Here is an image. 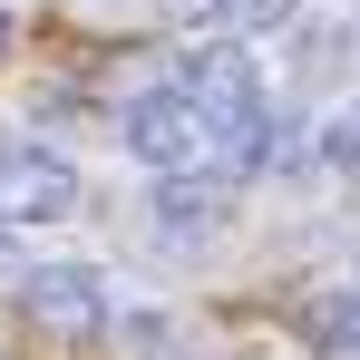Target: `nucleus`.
<instances>
[{
  "instance_id": "nucleus-1",
  "label": "nucleus",
  "mask_w": 360,
  "mask_h": 360,
  "mask_svg": "<svg viewBox=\"0 0 360 360\" xmlns=\"http://www.w3.org/2000/svg\"><path fill=\"white\" fill-rule=\"evenodd\" d=\"M176 88L205 108V127H214V156L224 166H263V156H283V136H273V78H263V59L253 49H185L176 59Z\"/></svg>"
},
{
  "instance_id": "nucleus-2",
  "label": "nucleus",
  "mask_w": 360,
  "mask_h": 360,
  "mask_svg": "<svg viewBox=\"0 0 360 360\" xmlns=\"http://www.w3.org/2000/svg\"><path fill=\"white\" fill-rule=\"evenodd\" d=\"M117 136L127 156L146 166V176H214L224 156H214V127H205V108L185 98L176 78H156V88H136L117 108Z\"/></svg>"
},
{
  "instance_id": "nucleus-3",
  "label": "nucleus",
  "mask_w": 360,
  "mask_h": 360,
  "mask_svg": "<svg viewBox=\"0 0 360 360\" xmlns=\"http://www.w3.org/2000/svg\"><path fill=\"white\" fill-rule=\"evenodd\" d=\"M88 205V176L68 166L59 146H30V136H0V234H49Z\"/></svg>"
},
{
  "instance_id": "nucleus-4",
  "label": "nucleus",
  "mask_w": 360,
  "mask_h": 360,
  "mask_svg": "<svg viewBox=\"0 0 360 360\" xmlns=\"http://www.w3.org/2000/svg\"><path fill=\"white\" fill-rule=\"evenodd\" d=\"M214 234H234V195H224L214 176H156L146 185V243L205 253Z\"/></svg>"
},
{
  "instance_id": "nucleus-5",
  "label": "nucleus",
  "mask_w": 360,
  "mask_h": 360,
  "mask_svg": "<svg viewBox=\"0 0 360 360\" xmlns=\"http://www.w3.org/2000/svg\"><path fill=\"white\" fill-rule=\"evenodd\" d=\"M20 302H30L39 321H59V331H98V321L117 311V292H108L98 263H30V273H20Z\"/></svg>"
},
{
  "instance_id": "nucleus-6",
  "label": "nucleus",
  "mask_w": 360,
  "mask_h": 360,
  "mask_svg": "<svg viewBox=\"0 0 360 360\" xmlns=\"http://www.w3.org/2000/svg\"><path fill=\"white\" fill-rule=\"evenodd\" d=\"M176 30H205V39H263L292 20V0H166Z\"/></svg>"
},
{
  "instance_id": "nucleus-7",
  "label": "nucleus",
  "mask_w": 360,
  "mask_h": 360,
  "mask_svg": "<svg viewBox=\"0 0 360 360\" xmlns=\"http://www.w3.org/2000/svg\"><path fill=\"white\" fill-rule=\"evenodd\" d=\"M302 341L311 360H360V283H331V292L302 311Z\"/></svg>"
},
{
  "instance_id": "nucleus-8",
  "label": "nucleus",
  "mask_w": 360,
  "mask_h": 360,
  "mask_svg": "<svg viewBox=\"0 0 360 360\" xmlns=\"http://www.w3.org/2000/svg\"><path fill=\"white\" fill-rule=\"evenodd\" d=\"M0 39H10V10H0Z\"/></svg>"
}]
</instances>
